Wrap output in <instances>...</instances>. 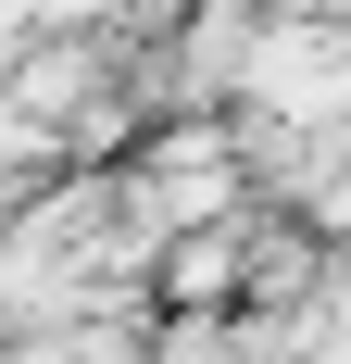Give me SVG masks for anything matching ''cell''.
Wrapping results in <instances>:
<instances>
[{
	"label": "cell",
	"mask_w": 351,
	"mask_h": 364,
	"mask_svg": "<svg viewBox=\"0 0 351 364\" xmlns=\"http://www.w3.org/2000/svg\"><path fill=\"white\" fill-rule=\"evenodd\" d=\"M351 113V63H339V26H264L239 38V88H226V126H276V139H339Z\"/></svg>",
	"instance_id": "obj_1"
},
{
	"label": "cell",
	"mask_w": 351,
	"mask_h": 364,
	"mask_svg": "<svg viewBox=\"0 0 351 364\" xmlns=\"http://www.w3.org/2000/svg\"><path fill=\"white\" fill-rule=\"evenodd\" d=\"M151 301L163 314H239V214L201 226V239H163L151 252Z\"/></svg>",
	"instance_id": "obj_2"
},
{
	"label": "cell",
	"mask_w": 351,
	"mask_h": 364,
	"mask_svg": "<svg viewBox=\"0 0 351 364\" xmlns=\"http://www.w3.org/2000/svg\"><path fill=\"white\" fill-rule=\"evenodd\" d=\"M276 26H339V0H264Z\"/></svg>",
	"instance_id": "obj_3"
},
{
	"label": "cell",
	"mask_w": 351,
	"mask_h": 364,
	"mask_svg": "<svg viewBox=\"0 0 351 364\" xmlns=\"http://www.w3.org/2000/svg\"><path fill=\"white\" fill-rule=\"evenodd\" d=\"M13 50H26V26H13V13H0V75H13Z\"/></svg>",
	"instance_id": "obj_4"
}]
</instances>
